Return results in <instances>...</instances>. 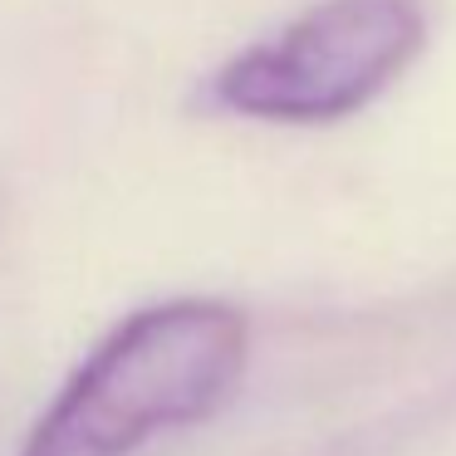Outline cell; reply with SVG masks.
<instances>
[{
  "label": "cell",
  "instance_id": "1",
  "mask_svg": "<svg viewBox=\"0 0 456 456\" xmlns=\"http://www.w3.org/2000/svg\"><path fill=\"white\" fill-rule=\"evenodd\" d=\"M250 324L226 299H162L94 344L20 456H138L207 422L246 373Z\"/></svg>",
  "mask_w": 456,
  "mask_h": 456
},
{
  "label": "cell",
  "instance_id": "2",
  "mask_svg": "<svg viewBox=\"0 0 456 456\" xmlns=\"http://www.w3.org/2000/svg\"><path fill=\"white\" fill-rule=\"evenodd\" d=\"M422 0H319L211 79V99L260 123H338L422 54Z\"/></svg>",
  "mask_w": 456,
  "mask_h": 456
}]
</instances>
